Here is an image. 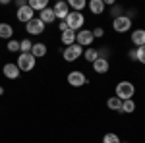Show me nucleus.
I'll return each instance as SVG.
<instances>
[{
	"label": "nucleus",
	"instance_id": "1",
	"mask_svg": "<svg viewBox=\"0 0 145 143\" xmlns=\"http://www.w3.org/2000/svg\"><path fill=\"white\" fill-rule=\"evenodd\" d=\"M114 93H116V97L120 101H128V99H134L135 95V85L132 81H120L116 89H114Z\"/></svg>",
	"mask_w": 145,
	"mask_h": 143
},
{
	"label": "nucleus",
	"instance_id": "2",
	"mask_svg": "<svg viewBox=\"0 0 145 143\" xmlns=\"http://www.w3.org/2000/svg\"><path fill=\"white\" fill-rule=\"evenodd\" d=\"M64 22H66V25H68V29H70V31H76V33H78L79 29H83L85 18H83V14H81V12H70Z\"/></svg>",
	"mask_w": 145,
	"mask_h": 143
},
{
	"label": "nucleus",
	"instance_id": "3",
	"mask_svg": "<svg viewBox=\"0 0 145 143\" xmlns=\"http://www.w3.org/2000/svg\"><path fill=\"white\" fill-rule=\"evenodd\" d=\"M18 68H20V72H31L37 64V58H35L31 52H20L18 56Z\"/></svg>",
	"mask_w": 145,
	"mask_h": 143
},
{
	"label": "nucleus",
	"instance_id": "4",
	"mask_svg": "<svg viewBox=\"0 0 145 143\" xmlns=\"http://www.w3.org/2000/svg\"><path fill=\"white\" fill-rule=\"evenodd\" d=\"M81 56H83V46H79L78 43L70 44V46H66V48L62 50V58H64L66 62H76Z\"/></svg>",
	"mask_w": 145,
	"mask_h": 143
},
{
	"label": "nucleus",
	"instance_id": "5",
	"mask_svg": "<svg viewBox=\"0 0 145 143\" xmlns=\"http://www.w3.org/2000/svg\"><path fill=\"white\" fill-rule=\"evenodd\" d=\"M112 29H114L116 33H126V31L132 29V20L122 14V16H118V18L112 20Z\"/></svg>",
	"mask_w": 145,
	"mask_h": 143
},
{
	"label": "nucleus",
	"instance_id": "6",
	"mask_svg": "<svg viewBox=\"0 0 145 143\" xmlns=\"http://www.w3.org/2000/svg\"><path fill=\"white\" fill-rule=\"evenodd\" d=\"M95 41V37H93V29H79L78 33H76V43L79 46H91Z\"/></svg>",
	"mask_w": 145,
	"mask_h": 143
},
{
	"label": "nucleus",
	"instance_id": "7",
	"mask_svg": "<svg viewBox=\"0 0 145 143\" xmlns=\"http://www.w3.org/2000/svg\"><path fill=\"white\" fill-rule=\"evenodd\" d=\"M66 79H68V83H70L72 87H83V85H87V77H85L83 72H79V70L70 72Z\"/></svg>",
	"mask_w": 145,
	"mask_h": 143
},
{
	"label": "nucleus",
	"instance_id": "8",
	"mask_svg": "<svg viewBox=\"0 0 145 143\" xmlns=\"http://www.w3.org/2000/svg\"><path fill=\"white\" fill-rule=\"evenodd\" d=\"M25 31L29 35H41L45 31V23L41 22L39 18H33L29 23H25Z\"/></svg>",
	"mask_w": 145,
	"mask_h": 143
},
{
	"label": "nucleus",
	"instance_id": "9",
	"mask_svg": "<svg viewBox=\"0 0 145 143\" xmlns=\"http://www.w3.org/2000/svg\"><path fill=\"white\" fill-rule=\"evenodd\" d=\"M16 18H18V22L22 23H29L31 20L35 18V12L25 4V6H22V8H18V12H16Z\"/></svg>",
	"mask_w": 145,
	"mask_h": 143
},
{
	"label": "nucleus",
	"instance_id": "10",
	"mask_svg": "<svg viewBox=\"0 0 145 143\" xmlns=\"http://www.w3.org/2000/svg\"><path fill=\"white\" fill-rule=\"evenodd\" d=\"M2 74H4V77H8V79L14 81V79H18V77H20L22 72H20V68H18L16 62H6L4 68H2Z\"/></svg>",
	"mask_w": 145,
	"mask_h": 143
},
{
	"label": "nucleus",
	"instance_id": "11",
	"mask_svg": "<svg viewBox=\"0 0 145 143\" xmlns=\"http://www.w3.org/2000/svg\"><path fill=\"white\" fill-rule=\"evenodd\" d=\"M52 10H54V16L56 20H60V22H64L68 18V14H70V6H68V2H56L54 6H52Z\"/></svg>",
	"mask_w": 145,
	"mask_h": 143
},
{
	"label": "nucleus",
	"instance_id": "12",
	"mask_svg": "<svg viewBox=\"0 0 145 143\" xmlns=\"http://www.w3.org/2000/svg\"><path fill=\"white\" fill-rule=\"evenodd\" d=\"M108 68H110V62H108L106 58H97V60L93 62V72H95V74H106Z\"/></svg>",
	"mask_w": 145,
	"mask_h": 143
},
{
	"label": "nucleus",
	"instance_id": "13",
	"mask_svg": "<svg viewBox=\"0 0 145 143\" xmlns=\"http://www.w3.org/2000/svg\"><path fill=\"white\" fill-rule=\"evenodd\" d=\"M39 20L45 23V25H50V23H54V22H56L54 10H52V8H45L43 12H39Z\"/></svg>",
	"mask_w": 145,
	"mask_h": 143
},
{
	"label": "nucleus",
	"instance_id": "14",
	"mask_svg": "<svg viewBox=\"0 0 145 143\" xmlns=\"http://www.w3.org/2000/svg\"><path fill=\"white\" fill-rule=\"evenodd\" d=\"M132 43L134 46H145V29H135L132 31Z\"/></svg>",
	"mask_w": 145,
	"mask_h": 143
},
{
	"label": "nucleus",
	"instance_id": "15",
	"mask_svg": "<svg viewBox=\"0 0 145 143\" xmlns=\"http://www.w3.org/2000/svg\"><path fill=\"white\" fill-rule=\"evenodd\" d=\"M87 6H89L91 14H95V16H101V14L105 12V0H91Z\"/></svg>",
	"mask_w": 145,
	"mask_h": 143
},
{
	"label": "nucleus",
	"instance_id": "16",
	"mask_svg": "<svg viewBox=\"0 0 145 143\" xmlns=\"http://www.w3.org/2000/svg\"><path fill=\"white\" fill-rule=\"evenodd\" d=\"M12 37H14V27H12L10 23L2 22L0 23V39H8L10 41Z\"/></svg>",
	"mask_w": 145,
	"mask_h": 143
},
{
	"label": "nucleus",
	"instance_id": "17",
	"mask_svg": "<svg viewBox=\"0 0 145 143\" xmlns=\"http://www.w3.org/2000/svg\"><path fill=\"white\" fill-rule=\"evenodd\" d=\"M31 54H33L35 58H43V56H46V44L45 43H33Z\"/></svg>",
	"mask_w": 145,
	"mask_h": 143
},
{
	"label": "nucleus",
	"instance_id": "18",
	"mask_svg": "<svg viewBox=\"0 0 145 143\" xmlns=\"http://www.w3.org/2000/svg\"><path fill=\"white\" fill-rule=\"evenodd\" d=\"M60 41H62V44H66V46H70V44L76 43V31H64V33H60Z\"/></svg>",
	"mask_w": 145,
	"mask_h": 143
},
{
	"label": "nucleus",
	"instance_id": "19",
	"mask_svg": "<svg viewBox=\"0 0 145 143\" xmlns=\"http://www.w3.org/2000/svg\"><path fill=\"white\" fill-rule=\"evenodd\" d=\"M27 6L33 12H43L45 8H48V2H46V0H29Z\"/></svg>",
	"mask_w": 145,
	"mask_h": 143
},
{
	"label": "nucleus",
	"instance_id": "20",
	"mask_svg": "<svg viewBox=\"0 0 145 143\" xmlns=\"http://www.w3.org/2000/svg\"><path fill=\"white\" fill-rule=\"evenodd\" d=\"M83 58H85L87 62H91V64H93V62L99 58V50H97V48H93V46H89L87 50H83Z\"/></svg>",
	"mask_w": 145,
	"mask_h": 143
},
{
	"label": "nucleus",
	"instance_id": "21",
	"mask_svg": "<svg viewBox=\"0 0 145 143\" xmlns=\"http://www.w3.org/2000/svg\"><path fill=\"white\" fill-rule=\"evenodd\" d=\"M106 106H108L110 110H116V112H120V108H122V101H120L118 97H116V95H114V97H110V99L106 101Z\"/></svg>",
	"mask_w": 145,
	"mask_h": 143
},
{
	"label": "nucleus",
	"instance_id": "22",
	"mask_svg": "<svg viewBox=\"0 0 145 143\" xmlns=\"http://www.w3.org/2000/svg\"><path fill=\"white\" fill-rule=\"evenodd\" d=\"M134 110H135V103H134V99L122 101V108H120V112H124V114H132Z\"/></svg>",
	"mask_w": 145,
	"mask_h": 143
},
{
	"label": "nucleus",
	"instance_id": "23",
	"mask_svg": "<svg viewBox=\"0 0 145 143\" xmlns=\"http://www.w3.org/2000/svg\"><path fill=\"white\" fill-rule=\"evenodd\" d=\"M68 6H70V8H74V12H81L85 6H87V2H85V0H70V2H68Z\"/></svg>",
	"mask_w": 145,
	"mask_h": 143
},
{
	"label": "nucleus",
	"instance_id": "24",
	"mask_svg": "<svg viewBox=\"0 0 145 143\" xmlns=\"http://www.w3.org/2000/svg\"><path fill=\"white\" fill-rule=\"evenodd\" d=\"M120 141H122V139H120L114 132L105 133V137H103V143H120Z\"/></svg>",
	"mask_w": 145,
	"mask_h": 143
},
{
	"label": "nucleus",
	"instance_id": "25",
	"mask_svg": "<svg viewBox=\"0 0 145 143\" xmlns=\"http://www.w3.org/2000/svg\"><path fill=\"white\" fill-rule=\"evenodd\" d=\"M31 48H33V43H31L29 39L20 41V52H31Z\"/></svg>",
	"mask_w": 145,
	"mask_h": 143
},
{
	"label": "nucleus",
	"instance_id": "26",
	"mask_svg": "<svg viewBox=\"0 0 145 143\" xmlns=\"http://www.w3.org/2000/svg\"><path fill=\"white\" fill-rule=\"evenodd\" d=\"M6 48H8L10 52H20V41L10 39V41H8V44H6Z\"/></svg>",
	"mask_w": 145,
	"mask_h": 143
},
{
	"label": "nucleus",
	"instance_id": "27",
	"mask_svg": "<svg viewBox=\"0 0 145 143\" xmlns=\"http://www.w3.org/2000/svg\"><path fill=\"white\" fill-rule=\"evenodd\" d=\"M135 50H137V62L145 66V46H137Z\"/></svg>",
	"mask_w": 145,
	"mask_h": 143
},
{
	"label": "nucleus",
	"instance_id": "28",
	"mask_svg": "<svg viewBox=\"0 0 145 143\" xmlns=\"http://www.w3.org/2000/svg\"><path fill=\"white\" fill-rule=\"evenodd\" d=\"M97 50H99V58H106L108 60V54H110L108 46H103V48H97Z\"/></svg>",
	"mask_w": 145,
	"mask_h": 143
},
{
	"label": "nucleus",
	"instance_id": "29",
	"mask_svg": "<svg viewBox=\"0 0 145 143\" xmlns=\"http://www.w3.org/2000/svg\"><path fill=\"white\" fill-rule=\"evenodd\" d=\"M103 35H105V29H103V27H95V29H93V37H95V39H101Z\"/></svg>",
	"mask_w": 145,
	"mask_h": 143
},
{
	"label": "nucleus",
	"instance_id": "30",
	"mask_svg": "<svg viewBox=\"0 0 145 143\" xmlns=\"http://www.w3.org/2000/svg\"><path fill=\"white\" fill-rule=\"evenodd\" d=\"M128 56H130V60H134V62H137V50H135V48H132V50L128 52Z\"/></svg>",
	"mask_w": 145,
	"mask_h": 143
},
{
	"label": "nucleus",
	"instance_id": "31",
	"mask_svg": "<svg viewBox=\"0 0 145 143\" xmlns=\"http://www.w3.org/2000/svg\"><path fill=\"white\" fill-rule=\"evenodd\" d=\"M112 14H114V18H118V16H122V10H120L118 6H114V8H112Z\"/></svg>",
	"mask_w": 145,
	"mask_h": 143
},
{
	"label": "nucleus",
	"instance_id": "32",
	"mask_svg": "<svg viewBox=\"0 0 145 143\" xmlns=\"http://www.w3.org/2000/svg\"><path fill=\"white\" fill-rule=\"evenodd\" d=\"M58 29L64 33V31H68V25H66V22H60V25H58Z\"/></svg>",
	"mask_w": 145,
	"mask_h": 143
},
{
	"label": "nucleus",
	"instance_id": "33",
	"mask_svg": "<svg viewBox=\"0 0 145 143\" xmlns=\"http://www.w3.org/2000/svg\"><path fill=\"white\" fill-rule=\"evenodd\" d=\"M16 4H18V8H22V6H25V4H27V2H25V0H18V2H16Z\"/></svg>",
	"mask_w": 145,
	"mask_h": 143
},
{
	"label": "nucleus",
	"instance_id": "34",
	"mask_svg": "<svg viewBox=\"0 0 145 143\" xmlns=\"http://www.w3.org/2000/svg\"><path fill=\"white\" fill-rule=\"evenodd\" d=\"M2 93H4V87H2V85H0V95H2Z\"/></svg>",
	"mask_w": 145,
	"mask_h": 143
},
{
	"label": "nucleus",
	"instance_id": "35",
	"mask_svg": "<svg viewBox=\"0 0 145 143\" xmlns=\"http://www.w3.org/2000/svg\"><path fill=\"white\" fill-rule=\"evenodd\" d=\"M120 143H128V141H120Z\"/></svg>",
	"mask_w": 145,
	"mask_h": 143
}]
</instances>
